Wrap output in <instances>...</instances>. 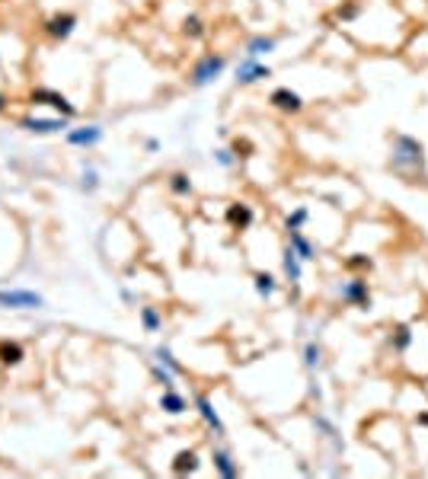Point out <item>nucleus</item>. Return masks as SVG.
<instances>
[{"label":"nucleus","mask_w":428,"mask_h":479,"mask_svg":"<svg viewBox=\"0 0 428 479\" xmlns=\"http://www.w3.org/2000/svg\"><path fill=\"white\" fill-rule=\"evenodd\" d=\"M390 173H396L403 182H419L428 173V157H425V144L419 138L406 132H394L390 134V157H387Z\"/></svg>","instance_id":"1"},{"label":"nucleus","mask_w":428,"mask_h":479,"mask_svg":"<svg viewBox=\"0 0 428 479\" xmlns=\"http://www.w3.org/2000/svg\"><path fill=\"white\" fill-rule=\"evenodd\" d=\"M224 68H227V58L224 55H205L195 61V68L189 70V84L195 87V90H201V87L214 84L218 77L224 74Z\"/></svg>","instance_id":"2"},{"label":"nucleus","mask_w":428,"mask_h":479,"mask_svg":"<svg viewBox=\"0 0 428 479\" xmlns=\"http://www.w3.org/2000/svg\"><path fill=\"white\" fill-rule=\"evenodd\" d=\"M339 298L346 300L348 307H355V310H371V304H374L365 275H355V278H348V281H342V285H339Z\"/></svg>","instance_id":"3"},{"label":"nucleus","mask_w":428,"mask_h":479,"mask_svg":"<svg viewBox=\"0 0 428 479\" xmlns=\"http://www.w3.org/2000/svg\"><path fill=\"white\" fill-rule=\"evenodd\" d=\"M0 307H10V310H39V307H45V300L35 291L10 288V291H0Z\"/></svg>","instance_id":"4"},{"label":"nucleus","mask_w":428,"mask_h":479,"mask_svg":"<svg viewBox=\"0 0 428 479\" xmlns=\"http://www.w3.org/2000/svg\"><path fill=\"white\" fill-rule=\"evenodd\" d=\"M272 77V68L263 64L259 58H243L237 64V84L240 87H249V84H259V80H269Z\"/></svg>","instance_id":"5"},{"label":"nucleus","mask_w":428,"mask_h":479,"mask_svg":"<svg viewBox=\"0 0 428 479\" xmlns=\"http://www.w3.org/2000/svg\"><path fill=\"white\" fill-rule=\"evenodd\" d=\"M272 109L284 112V115H297V112H304V96L297 90H291V87H278V90H272L269 96Z\"/></svg>","instance_id":"6"},{"label":"nucleus","mask_w":428,"mask_h":479,"mask_svg":"<svg viewBox=\"0 0 428 479\" xmlns=\"http://www.w3.org/2000/svg\"><path fill=\"white\" fill-rule=\"evenodd\" d=\"M29 99H32L35 106H51V109H58L64 118H74V115H77V109L68 103V96H61L58 90H49V87H39V90H32V96H29Z\"/></svg>","instance_id":"7"},{"label":"nucleus","mask_w":428,"mask_h":479,"mask_svg":"<svg viewBox=\"0 0 428 479\" xmlns=\"http://www.w3.org/2000/svg\"><path fill=\"white\" fill-rule=\"evenodd\" d=\"M195 412H199L201 422L211 428L214 438H224V435H227V425L221 422V416H218V409H214V403L208 400V396H195Z\"/></svg>","instance_id":"8"},{"label":"nucleus","mask_w":428,"mask_h":479,"mask_svg":"<svg viewBox=\"0 0 428 479\" xmlns=\"http://www.w3.org/2000/svg\"><path fill=\"white\" fill-rule=\"evenodd\" d=\"M288 246L297 253L301 262H317V243H313L304 230H288Z\"/></svg>","instance_id":"9"},{"label":"nucleus","mask_w":428,"mask_h":479,"mask_svg":"<svg viewBox=\"0 0 428 479\" xmlns=\"http://www.w3.org/2000/svg\"><path fill=\"white\" fill-rule=\"evenodd\" d=\"M26 132H32V134H55V132H64L68 128V118H23L20 122Z\"/></svg>","instance_id":"10"},{"label":"nucleus","mask_w":428,"mask_h":479,"mask_svg":"<svg viewBox=\"0 0 428 479\" xmlns=\"http://www.w3.org/2000/svg\"><path fill=\"white\" fill-rule=\"evenodd\" d=\"M253 221H256V211L249 208L246 202L227 205V224H230L234 230H249V227H253Z\"/></svg>","instance_id":"11"},{"label":"nucleus","mask_w":428,"mask_h":479,"mask_svg":"<svg viewBox=\"0 0 428 479\" xmlns=\"http://www.w3.org/2000/svg\"><path fill=\"white\" fill-rule=\"evenodd\" d=\"M103 141V128L99 125H83V128H70L68 132V144L74 147H93Z\"/></svg>","instance_id":"12"},{"label":"nucleus","mask_w":428,"mask_h":479,"mask_svg":"<svg viewBox=\"0 0 428 479\" xmlns=\"http://www.w3.org/2000/svg\"><path fill=\"white\" fill-rule=\"evenodd\" d=\"M160 409L166 416H182V412H189V400L182 393H176V387H170L160 393Z\"/></svg>","instance_id":"13"},{"label":"nucleus","mask_w":428,"mask_h":479,"mask_svg":"<svg viewBox=\"0 0 428 479\" xmlns=\"http://www.w3.org/2000/svg\"><path fill=\"white\" fill-rule=\"evenodd\" d=\"M74 26H77L74 13H58V16H51V20L45 23V32H49L51 39H68V35L74 32Z\"/></svg>","instance_id":"14"},{"label":"nucleus","mask_w":428,"mask_h":479,"mask_svg":"<svg viewBox=\"0 0 428 479\" xmlns=\"http://www.w3.org/2000/svg\"><path fill=\"white\" fill-rule=\"evenodd\" d=\"M211 464H214V470L221 473L224 479H237V476H240V464H237L227 451H221V447H218V451H211Z\"/></svg>","instance_id":"15"},{"label":"nucleus","mask_w":428,"mask_h":479,"mask_svg":"<svg viewBox=\"0 0 428 479\" xmlns=\"http://www.w3.org/2000/svg\"><path fill=\"white\" fill-rule=\"evenodd\" d=\"M301 259H297V253L291 250V246H284V253H282V272H284V278H288L291 285H297L301 281V275H304V269H301Z\"/></svg>","instance_id":"16"},{"label":"nucleus","mask_w":428,"mask_h":479,"mask_svg":"<svg viewBox=\"0 0 428 479\" xmlns=\"http://www.w3.org/2000/svg\"><path fill=\"white\" fill-rule=\"evenodd\" d=\"M278 49V42L272 35H253L246 42V58H263V55H272Z\"/></svg>","instance_id":"17"},{"label":"nucleus","mask_w":428,"mask_h":479,"mask_svg":"<svg viewBox=\"0 0 428 479\" xmlns=\"http://www.w3.org/2000/svg\"><path fill=\"white\" fill-rule=\"evenodd\" d=\"M199 466H201V460H199V454H195V451H180V454L173 457V473H176V476L199 473Z\"/></svg>","instance_id":"18"},{"label":"nucleus","mask_w":428,"mask_h":479,"mask_svg":"<svg viewBox=\"0 0 428 479\" xmlns=\"http://www.w3.org/2000/svg\"><path fill=\"white\" fill-rule=\"evenodd\" d=\"M253 288H256V294H259L263 300H269V298H275L278 281H275V275H269V272H256V275H253Z\"/></svg>","instance_id":"19"},{"label":"nucleus","mask_w":428,"mask_h":479,"mask_svg":"<svg viewBox=\"0 0 428 479\" xmlns=\"http://www.w3.org/2000/svg\"><path fill=\"white\" fill-rule=\"evenodd\" d=\"M138 317H141L144 333H160V329H163V313H160L157 307H141Z\"/></svg>","instance_id":"20"},{"label":"nucleus","mask_w":428,"mask_h":479,"mask_svg":"<svg viewBox=\"0 0 428 479\" xmlns=\"http://www.w3.org/2000/svg\"><path fill=\"white\" fill-rule=\"evenodd\" d=\"M23 355H26V352H23L20 342H10V339L0 342V364H20Z\"/></svg>","instance_id":"21"},{"label":"nucleus","mask_w":428,"mask_h":479,"mask_svg":"<svg viewBox=\"0 0 428 479\" xmlns=\"http://www.w3.org/2000/svg\"><path fill=\"white\" fill-rule=\"evenodd\" d=\"M313 425H317V428L323 431V438H326V441H332V445H336V451H342V441H339V431H336V425H332L329 419L323 416V412H317V416H313Z\"/></svg>","instance_id":"22"},{"label":"nucleus","mask_w":428,"mask_h":479,"mask_svg":"<svg viewBox=\"0 0 428 479\" xmlns=\"http://www.w3.org/2000/svg\"><path fill=\"white\" fill-rule=\"evenodd\" d=\"M342 265H346L348 272H358V275H367V272L374 269V259H371V256H365V253H352V256H348Z\"/></svg>","instance_id":"23"},{"label":"nucleus","mask_w":428,"mask_h":479,"mask_svg":"<svg viewBox=\"0 0 428 479\" xmlns=\"http://www.w3.org/2000/svg\"><path fill=\"white\" fill-rule=\"evenodd\" d=\"M390 342H394V352H406V348L413 345V329H409L406 323H400V326L394 329V336H390Z\"/></svg>","instance_id":"24"},{"label":"nucleus","mask_w":428,"mask_h":479,"mask_svg":"<svg viewBox=\"0 0 428 479\" xmlns=\"http://www.w3.org/2000/svg\"><path fill=\"white\" fill-rule=\"evenodd\" d=\"M170 192L180 195V198L192 195V179H189L186 173H173V176H170Z\"/></svg>","instance_id":"25"},{"label":"nucleus","mask_w":428,"mask_h":479,"mask_svg":"<svg viewBox=\"0 0 428 479\" xmlns=\"http://www.w3.org/2000/svg\"><path fill=\"white\" fill-rule=\"evenodd\" d=\"M307 221H310V211H307V208H294L288 217H284V230H304Z\"/></svg>","instance_id":"26"},{"label":"nucleus","mask_w":428,"mask_h":479,"mask_svg":"<svg viewBox=\"0 0 428 479\" xmlns=\"http://www.w3.org/2000/svg\"><path fill=\"white\" fill-rule=\"evenodd\" d=\"M320 362H323V348H320L317 342H307V345H304V368L307 371H317Z\"/></svg>","instance_id":"27"},{"label":"nucleus","mask_w":428,"mask_h":479,"mask_svg":"<svg viewBox=\"0 0 428 479\" xmlns=\"http://www.w3.org/2000/svg\"><path fill=\"white\" fill-rule=\"evenodd\" d=\"M151 377H153V381H157L163 390H170V387H173V381H176V374H173V371H170V368H163V364H160V362H153V364H151Z\"/></svg>","instance_id":"28"},{"label":"nucleus","mask_w":428,"mask_h":479,"mask_svg":"<svg viewBox=\"0 0 428 479\" xmlns=\"http://www.w3.org/2000/svg\"><path fill=\"white\" fill-rule=\"evenodd\" d=\"M153 358H157V362L163 364V368H170V371H173V374H182V364L176 362V355L170 352V348H166V345H160L157 352H153Z\"/></svg>","instance_id":"29"},{"label":"nucleus","mask_w":428,"mask_h":479,"mask_svg":"<svg viewBox=\"0 0 428 479\" xmlns=\"http://www.w3.org/2000/svg\"><path fill=\"white\" fill-rule=\"evenodd\" d=\"M182 35H189V39H201L205 35V26H201L199 16H186L182 20Z\"/></svg>","instance_id":"30"},{"label":"nucleus","mask_w":428,"mask_h":479,"mask_svg":"<svg viewBox=\"0 0 428 479\" xmlns=\"http://www.w3.org/2000/svg\"><path fill=\"white\" fill-rule=\"evenodd\" d=\"M214 160H218V163H221L224 170H230V167H234V163H237V160H240V157H237V153L230 151V147H221V151H214Z\"/></svg>","instance_id":"31"},{"label":"nucleus","mask_w":428,"mask_h":479,"mask_svg":"<svg viewBox=\"0 0 428 479\" xmlns=\"http://www.w3.org/2000/svg\"><path fill=\"white\" fill-rule=\"evenodd\" d=\"M358 13H361V4H342V7L336 10V16H339V20H342V23L355 20V16H358Z\"/></svg>","instance_id":"32"},{"label":"nucleus","mask_w":428,"mask_h":479,"mask_svg":"<svg viewBox=\"0 0 428 479\" xmlns=\"http://www.w3.org/2000/svg\"><path fill=\"white\" fill-rule=\"evenodd\" d=\"M99 186V176H96V170H83V189L87 192H93V189Z\"/></svg>","instance_id":"33"},{"label":"nucleus","mask_w":428,"mask_h":479,"mask_svg":"<svg viewBox=\"0 0 428 479\" xmlns=\"http://www.w3.org/2000/svg\"><path fill=\"white\" fill-rule=\"evenodd\" d=\"M249 151H253V144H249L246 138H237L234 141V153H237V157H249Z\"/></svg>","instance_id":"34"},{"label":"nucleus","mask_w":428,"mask_h":479,"mask_svg":"<svg viewBox=\"0 0 428 479\" xmlns=\"http://www.w3.org/2000/svg\"><path fill=\"white\" fill-rule=\"evenodd\" d=\"M144 151H147V153H157V151H160V141H157V138H147V141H144Z\"/></svg>","instance_id":"35"},{"label":"nucleus","mask_w":428,"mask_h":479,"mask_svg":"<svg viewBox=\"0 0 428 479\" xmlns=\"http://www.w3.org/2000/svg\"><path fill=\"white\" fill-rule=\"evenodd\" d=\"M415 422L425 425V428H428V412H419V419H415Z\"/></svg>","instance_id":"36"},{"label":"nucleus","mask_w":428,"mask_h":479,"mask_svg":"<svg viewBox=\"0 0 428 479\" xmlns=\"http://www.w3.org/2000/svg\"><path fill=\"white\" fill-rule=\"evenodd\" d=\"M4 106H7V99H4V93H0V112H4Z\"/></svg>","instance_id":"37"}]
</instances>
